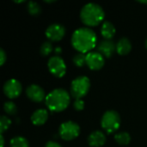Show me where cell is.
Returning a JSON list of instances; mask_svg holds the SVG:
<instances>
[{
	"label": "cell",
	"instance_id": "15",
	"mask_svg": "<svg viewBox=\"0 0 147 147\" xmlns=\"http://www.w3.org/2000/svg\"><path fill=\"white\" fill-rule=\"evenodd\" d=\"M101 33L105 40H111L115 34V28L112 22H110L109 21H106L102 26Z\"/></svg>",
	"mask_w": 147,
	"mask_h": 147
},
{
	"label": "cell",
	"instance_id": "20",
	"mask_svg": "<svg viewBox=\"0 0 147 147\" xmlns=\"http://www.w3.org/2000/svg\"><path fill=\"white\" fill-rule=\"evenodd\" d=\"M73 63L75 65L81 67L84 66L86 64V55H84V53H77L73 56Z\"/></svg>",
	"mask_w": 147,
	"mask_h": 147
},
{
	"label": "cell",
	"instance_id": "26",
	"mask_svg": "<svg viewBox=\"0 0 147 147\" xmlns=\"http://www.w3.org/2000/svg\"><path fill=\"white\" fill-rule=\"evenodd\" d=\"M45 147H62L59 144H58L57 142H54V141H49L47 143L46 146Z\"/></svg>",
	"mask_w": 147,
	"mask_h": 147
},
{
	"label": "cell",
	"instance_id": "14",
	"mask_svg": "<svg viewBox=\"0 0 147 147\" xmlns=\"http://www.w3.org/2000/svg\"><path fill=\"white\" fill-rule=\"evenodd\" d=\"M48 118V113L44 109H40L34 111L31 116V121L34 125H43Z\"/></svg>",
	"mask_w": 147,
	"mask_h": 147
},
{
	"label": "cell",
	"instance_id": "25",
	"mask_svg": "<svg viewBox=\"0 0 147 147\" xmlns=\"http://www.w3.org/2000/svg\"><path fill=\"white\" fill-rule=\"evenodd\" d=\"M6 60V53L3 48H0V65H3Z\"/></svg>",
	"mask_w": 147,
	"mask_h": 147
},
{
	"label": "cell",
	"instance_id": "7",
	"mask_svg": "<svg viewBox=\"0 0 147 147\" xmlns=\"http://www.w3.org/2000/svg\"><path fill=\"white\" fill-rule=\"evenodd\" d=\"M47 66L50 72L56 77L61 78L65 74L66 65L64 62V59L58 55L53 56L49 59Z\"/></svg>",
	"mask_w": 147,
	"mask_h": 147
},
{
	"label": "cell",
	"instance_id": "1",
	"mask_svg": "<svg viewBox=\"0 0 147 147\" xmlns=\"http://www.w3.org/2000/svg\"><path fill=\"white\" fill-rule=\"evenodd\" d=\"M96 34L90 28H79L75 30L71 36V44L75 49L84 53L95 47Z\"/></svg>",
	"mask_w": 147,
	"mask_h": 147
},
{
	"label": "cell",
	"instance_id": "16",
	"mask_svg": "<svg viewBox=\"0 0 147 147\" xmlns=\"http://www.w3.org/2000/svg\"><path fill=\"white\" fill-rule=\"evenodd\" d=\"M131 49H132V44H131L130 40L126 37L121 38L116 45L117 53L121 55L127 54L131 51Z\"/></svg>",
	"mask_w": 147,
	"mask_h": 147
},
{
	"label": "cell",
	"instance_id": "2",
	"mask_svg": "<svg viewBox=\"0 0 147 147\" xmlns=\"http://www.w3.org/2000/svg\"><path fill=\"white\" fill-rule=\"evenodd\" d=\"M70 103L69 93L64 89H55L46 97V104L51 111L60 112Z\"/></svg>",
	"mask_w": 147,
	"mask_h": 147
},
{
	"label": "cell",
	"instance_id": "6",
	"mask_svg": "<svg viewBox=\"0 0 147 147\" xmlns=\"http://www.w3.org/2000/svg\"><path fill=\"white\" fill-rule=\"evenodd\" d=\"M60 137L65 140H71L77 138L80 134V127L73 121L63 122L59 129Z\"/></svg>",
	"mask_w": 147,
	"mask_h": 147
},
{
	"label": "cell",
	"instance_id": "21",
	"mask_svg": "<svg viewBox=\"0 0 147 147\" xmlns=\"http://www.w3.org/2000/svg\"><path fill=\"white\" fill-rule=\"evenodd\" d=\"M53 44L50 42V41H45L42 43L41 47H40V54L43 55V56H47L48 54H50L53 51Z\"/></svg>",
	"mask_w": 147,
	"mask_h": 147
},
{
	"label": "cell",
	"instance_id": "18",
	"mask_svg": "<svg viewBox=\"0 0 147 147\" xmlns=\"http://www.w3.org/2000/svg\"><path fill=\"white\" fill-rule=\"evenodd\" d=\"M10 147H29V145L25 138L17 136L10 140Z\"/></svg>",
	"mask_w": 147,
	"mask_h": 147
},
{
	"label": "cell",
	"instance_id": "29",
	"mask_svg": "<svg viewBox=\"0 0 147 147\" xmlns=\"http://www.w3.org/2000/svg\"><path fill=\"white\" fill-rule=\"evenodd\" d=\"M140 3H147V1H140Z\"/></svg>",
	"mask_w": 147,
	"mask_h": 147
},
{
	"label": "cell",
	"instance_id": "22",
	"mask_svg": "<svg viewBox=\"0 0 147 147\" xmlns=\"http://www.w3.org/2000/svg\"><path fill=\"white\" fill-rule=\"evenodd\" d=\"M3 109L8 115H16L17 112V107L16 105L12 102H6L3 104Z\"/></svg>",
	"mask_w": 147,
	"mask_h": 147
},
{
	"label": "cell",
	"instance_id": "10",
	"mask_svg": "<svg viewBox=\"0 0 147 147\" xmlns=\"http://www.w3.org/2000/svg\"><path fill=\"white\" fill-rule=\"evenodd\" d=\"M86 64L91 70H99L104 65V58L99 52H90L86 54Z\"/></svg>",
	"mask_w": 147,
	"mask_h": 147
},
{
	"label": "cell",
	"instance_id": "24",
	"mask_svg": "<svg viewBox=\"0 0 147 147\" xmlns=\"http://www.w3.org/2000/svg\"><path fill=\"white\" fill-rule=\"evenodd\" d=\"M73 106H74L75 109L80 111V110L84 109V101H82L81 99H77V100L74 102Z\"/></svg>",
	"mask_w": 147,
	"mask_h": 147
},
{
	"label": "cell",
	"instance_id": "11",
	"mask_svg": "<svg viewBox=\"0 0 147 147\" xmlns=\"http://www.w3.org/2000/svg\"><path fill=\"white\" fill-rule=\"evenodd\" d=\"M26 93H27L28 97L30 100H32L33 102H40L45 97H47L45 96L44 90L37 84L29 85L26 90Z\"/></svg>",
	"mask_w": 147,
	"mask_h": 147
},
{
	"label": "cell",
	"instance_id": "3",
	"mask_svg": "<svg viewBox=\"0 0 147 147\" xmlns=\"http://www.w3.org/2000/svg\"><path fill=\"white\" fill-rule=\"evenodd\" d=\"M104 11L102 8L95 3L85 4L80 12L82 22L88 26H96L99 24L104 18Z\"/></svg>",
	"mask_w": 147,
	"mask_h": 147
},
{
	"label": "cell",
	"instance_id": "13",
	"mask_svg": "<svg viewBox=\"0 0 147 147\" xmlns=\"http://www.w3.org/2000/svg\"><path fill=\"white\" fill-rule=\"evenodd\" d=\"M88 142L90 146L100 147L103 146L106 142L105 134L101 131H94L88 137Z\"/></svg>",
	"mask_w": 147,
	"mask_h": 147
},
{
	"label": "cell",
	"instance_id": "8",
	"mask_svg": "<svg viewBox=\"0 0 147 147\" xmlns=\"http://www.w3.org/2000/svg\"><path fill=\"white\" fill-rule=\"evenodd\" d=\"M3 92L9 98H16L22 92V84L16 79H9L3 84Z\"/></svg>",
	"mask_w": 147,
	"mask_h": 147
},
{
	"label": "cell",
	"instance_id": "5",
	"mask_svg": "<svg viewBox=\"0 0 147 147\" xmlns=\"http://www.w3.org/2000/svg\"><path fill=\"white\" fill-rule=\"evenodd\" d=\"M101 124H102V127L108 134L114 133L120 127V124H121L120 115L115 110H108L102 115Z\"/></svg>",
	"mask_w": 147,
	"mask_h": 147
},
{
	"label": "cell",
	"instance_id": "12",
	"mask_svg": "<svg viewBox=\"0 0 147 147\" xmlns=\"http://www.w3.org/2000/svg\"><path fill=\"white\" fill-rule=\"evenodd\" d=\"M116 49V46L112 40H103L97 46V51L103 56L111 57Z\"/></svg>",
	"mask_w": 147,
	"mask_h": 147
},
{
	"label": "cell",
	"instance_id": "23",
	"mask_svg": "<svg viewBox=\"0 0 147 147\" xmlns=\"http://www.w3.org/2000/svg\"><path fill=\"white\" fill-rule=\"evenodd\" d=\"M10 124H11V121L8 117H6L4 115H3L1 117V119H0V133H1V134L9 127Z\"/></svg>",
	"mask_w": 147,
	"mask_h": 147
},
{
	"label": "cell",
	"instance_id": "28",
	"mask_svg": "<svg viewBox=\"0 0 147 147\" xmlns=\"http://www.w3.org/2000/svg\"><path fill=\"white\" fill-rule=\"evenodd\" d=\"M0 140H1V146H0V147H3V146H4V140H3V137L2 134L0 135Z\"/></svg>",
	"mask_w": 147,
	"mask_h": 147
},
{
	"label": "cell",
	"instance_id": "27",
	"mask_svg": "<svg viewBox=\"0 0 147 147\" xmlns=\"http://www.w3.org/2000/svg\"><path fill=\"white\" fill-rule=\"evenodd\" d=\"M61 52H62V49H61L59 47H58L55 48V53H56V54H59Z\"/></svg>",
	"mask_w": 147,
	"mask_h": 147
},
{
	"label": "cell",
	"instance_id": "19",
	"mask_svg": "<svg viewBox=\"0 0 147 147\" xmlns=\"http://www.w3.org/2000/svg\"><path fill=\"white\" fill-rule=\"evenodd\" d=\"M28 10L33 16H37L41 12V8L40 4L34 1H29L28 3Z\"/></svg>",
	"mask_w": 147,
	"mask_h": 147
},
{
	"label": "cell",
	"instance_id": "30",
	"mask_svg": "<svg viewBox=\"0 0 147 147\" xmlns=\"http://www.w3.org/2000/svg\"><path fill=\"white\" fill-rule=\"evenodd\" d=\"M146 48H147V39H146Z\"/></svg>",
	"mask_w": 147,
	"mask_h": 147
},
{
	"label": "cell",
	"instance_id": "4",
	"mask_svg": "<svg viewBox=\"0 0 147 147\" xmlns=\"http://www.w3.org/2000/svg\"><path fill=\"white\" fill-rule=\"evenodd\" d=\"M90 87V79L85 76L76 78L71 84V94L76 99H81L84 96Z\"/></svg>",
	"mask_w": 147,
	"mask_h": 147
},
{
	"label": "cell",
	"instance_id": "9",
	"mask_svg": "<svg viewBox=\"0 0 147 147\" xmlns=\"http://www.w3.org/2000/svg\"><path fill=\"white\" fill-rule=\"evenodd\" d=\"M65 34V28L63 25L59 23H53L47 27L46 30L47 37L53 41L61 40Z\"/></svg>",
	"mask_w": 147,
	"mask_h": 147
},
{
	"label": "cell",
	"instance_id": "17",
	"mask_svg": "<svg viewBox=\"0 0 147 147\" xmlns=\"http://www.w3.org/2000/svg\"><path fill=\"white\" fill-rule=\"evenodd\" d=\"M115 140L120 145L126 146V145H128L129 142L131 141V136L127 132H121V133H119V134H115Z\"/></svg>",
	"mask_w": 147,
	"mask_h": 147
}]
</instances>
